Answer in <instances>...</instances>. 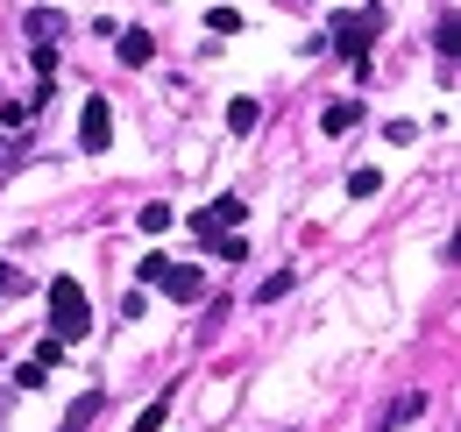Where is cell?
I'll list each match as a JSON object with an SVG mask.
<instances>
[{
  "label": "cell",
  "instance_id": "obj_11",
  "mask_svg": "<svg viewBox=\"0 0 461 432\" xmlns=\"http://www.w3.org/2000/svg\"><path fill=\"white\" fill-rule=\"evenodd\" d=\"M29 36H43V43H50V36H64V14H50V7H36V14H29Z\"/></svg>",
  "mask_w": 461,
  "mask_h": 432
},
{
  "label": "cell",
  "instance_id": "obj_14",
  "mask_svg": "<svg viewBox=\"0 0 461 432\" xmlns=\"http://www.w3.org/2000/svg\"><path fill=\"white\" fill-rule=\"evenodd\" d=\"M164 418H171V397H157V404L135 418V432H164Z\"/></svg>",
  "mask_w": 461,
  "mask_h": 432
},
{
  "label": "cell",
  "instance_id": "obj_3",
  "mask_svg": "<svg viewBox=\"0 0 461 432\" xmlns=\"http://www.w3.org/2000/svg\"><path fill=\"white\" fill-rule=\"evenodd\" d=\"M107 142H114V107H107L100 93H86V113H78V149H86V157H107Z\"/></svg>",
  "mask_w": 461,
  "mask_h": 432
},
{
  "label": "cell",
  "instance_id": "obj_6",
  "mask_svg": "<svg viewBox=\"0 0 461 432\" xmlns=\"http://www.w3.org/2000/svg\"><path fill=\"white\" fill-rule=\"evenodd\" d=\"M149 57H157V43H149L142 29H128V36H121V64H149Z\"/></svg>",
  "mask_w": 461,
  "mask_h": 432
},
{
  "label": "cell",
  "instance_id": "obj_1",
  "mask_svg": "<svg viewBox=\"0 0 461 432\" xmlns=\"http://www.w3.org/2000/svg\"><path fill=\"white\" fill-rule=\"evenodd\" d=\"M86 326H93V298H86V284H78V276H50V333H58L64 347H78Z\"/></svg>",
  "mask_w": 461,
  "mask_h": 432
},
{
  "label": "cell",
  "instance_id": "obj_12",
  "mask_svg": "<svg viewBox=\"0 0 461 432\" xmlns=\"http://www.w3.org/2000/svg\"><path fill=\"white\" fill-rule=\"evenodd\" d=\"M206 29H213V36H241V14H234V7H213Z\"/></svg>",
  "mask_w": 461,
  "mask_h": 432
},
{
  "label": "cell",
  "instance_id": "obj_9",
  "mask_svg": "<svg viewBox=\"0 0 461 432\" xmlns=\"http://www.w3.org/2000/svg\"><path fill=\"white\" fill-rule=\"evenodd\" d=\"M384 192V170H348V199H376Z\"/></svg>",
  "mask_w": 461,
  "mask_h": 432
},
{
  "label": "cell",
  "instance_id": "obj_8",
  "mask_svg": "<svg viewBox=\"0 0 461 432\" xmlns=\"http://www.w3.org/2000/svg\"><path fill=\"white\" fill-rule=\"evenodd\" d=\"M171 206H164V199H149V206H142V213H135V227H142V234H164V227H171Z\"/></svg>",
  "mask_w": 461,
  "mask_h": 432
},
{
  "label": "cell",
  "instance_id": "obj_4",
  "mask_svg": "<svg viewBox=\"0 0 461 432\" xmlns=\"http://www.w3.org/2000/svg\"><path fill=\"white\" fill-rule=\"evenodd\" d=\"M157 291H171L177 305H192V298L206 291V270H177V263H164V276H157Z\"/></svg>",
  "mask_w": 461,
  "mask_h": 432
},
{
  "label": "cell",
  "instance_id": "obj_16",
  "mask_svg": "<svg viewBox=\"0 0 461 432\" xmlns=\"http://www.w3.org/2000/svg\"><path fill=\"white\" fill-rule=\"evenodd\" d=\"M0 291H22V276H14V263H0Z\"/></svg>",
  "mask_w": 461,
  "mask_h": 432
},
{
  "label": "cell",
  "instance_id": "obj_2",
  "mask_svg": "<svg viewBox=\"0 0 461 432\" xmlns=\"http://www.w3.org/2000/svg\"><path fill=\"white\" fill-rule=\"evenodd\" d=\"M376 36H384V7L369 0V7H348L327 43H334L341 57H355V71H369V43H376Z\"/></svg>",
  "mask_w": 461,
  "mask_h": 432
},
{
  "label": "cell",
  "instance_id": "obj_7",
  "mask_svg": "<svg viewBox=\"0 0 461 432\" xmlns=\"http://www.w3.org/2000/svg\"><path fill=\"white\" fill-rule=\"evenodd\" d=\"M291 284H298V276H291V270L263 276V284H256V305H277V298H291Z\"/></svg>",
  "mask_w": 461,
  "mask_h": 432
},
{
  "label": "cell",
  "instance_id": "obj_13",
  "mask_svg": "<svg viewBox=\"0 0 461 432\" xmlns=\"http://www.w3.org/2000/svg\"><path fill=\"white\" fill-rule=\"evenodd\" d=\"M29 64H36V78H50L58 71V43H29Z\"/></svg>",
  "mask_w": 461,
  "mask_h": 432
},
{
  "label": "cell",
  "instance_id": "obj_15",
  "mask_svg": "<svg viewBox=\"0 0 461 432\" xmlns=\"http://www.w3.org/2000/svg\"><path fill=\"white\" fill-rule=\"evenodd\" d=\"M384 142H398V149H404V142H419V121H384Z\"/></svg>",
  "mask_w": 461,
  "mask_h": 432
},
{
  "label": "cell",
  "instance_id": "obj_5",
  "mask_svg": "<svg viewBox=\"0 0 461 432\" xmlns=\"http://www.w3.org/2000/svg\"><path fill=\"white\" fill-rule=\"evenodd\" d=\"M355 121H362V100H334V107L320 113V128H327V135H348Z\"/></svg>",
  "mask_w": 461,
  "mask_h": 432
},
{
  "label": "cell",
  "instance_id": "obj_10",
  "mask_svg": "<svg viewBox=\"0 0 461 432\" xmlns=\"http://www.w3.org/2000/svg\"><path fill=\"white\" fill-rule=\"evenodd\" d=\"M256 121H263V107H256V100H228V128H234V135H249Z\"/></svg>",
  "mask_w": 461,
  "mask_h": 432
}]
</instances>
